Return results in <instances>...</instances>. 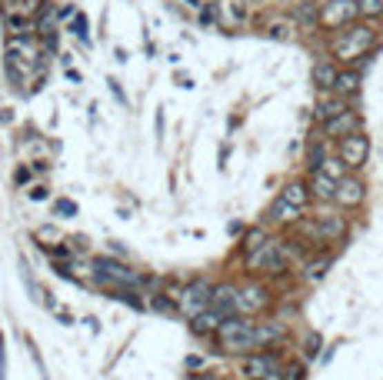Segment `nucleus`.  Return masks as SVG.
I'll return each instance as SVG.
<instances>
[{"label": "nucleus", "mask_w": 383, "mask_h": 380, "mask_svg": "<svg viewBox=\"0 0 383 380\" xmlns=\"http://www.w3.org/2000/svg\"><path fill=\"white\" fill-rule=\"evenodd\" d=\"M217 343H220L224 354H247L253 347H260V343H257V334H253V323H250L247 317H237V314L220 323Z\"/></svg>", "instance_id": "obj_1"}, {"label": "nucleus", "mask_w": 383, "mask_h": 380, "mask_svg": "<svg viewBox=\"0 0 383 380\" xmlns=\"http://www.w3.org/2000/svg\"><path fill=\"white\" fill-rule=\"evenodd\" d=\"M377 34L370 27H346L340 30V37L333 40V54L340 60H357V57H370L366 50L373 47Z\"/></svg>", "instance_id": "obj_2"}, {"label": "nucleus", "mask_w": 383, "mask_h": 380, "mask_svg": "<svg viewBox=\"0 0 383 380\" xmlns=\"http://www.w3.org/2000/svg\"><path fill=\"white\" fill-rule=\"evenodd\" d=\"M210 294H213V287L207 284V281H190V284L180 290V297H173V301L180 307V314L200 317V314L210 307Z\"/></svg>", "instance_id": "obj_3"}, {"label": "nucleus", "mask_w": 383, "mask_h": 380, "mask_svg": "<svg viewBox=\"0 0 383 380\" xmlns=\"http://www.w3.org/2000/svg\"><path fill=\"white\" fill-rule=\"evenodd\" d=\"M244 377L250 380H280L284 377V363L277 354L270 350H260V354H250L244 361Z\"/></svg>", "instance_id": "obj_4"}, {"label": "nucleus", "mask_w": 383, "mask_h": 380, "mask_svg": "<svg viewBox=\"0 0 383 380\" xmlns=\"http://www.w3.org/2000/svg\"><path fill=\"white\" fill-rule=\"evenodd\" d=\"M353 17H360V3L357 0H326L320 7V27H326V30H340Z\"/></svg>", "instance_id": "obj_5"}, {"label": "nucleus", "mask_w": 383, "mask_h": 380, "mask_svg": "<svg viewBox=\"0 0 383 380\" xmlns=\"http://www.w3.org/2000/svg\"><path fill=\"white\" fill-rule=\"evenodd\" d=\"M337 157L344 160L350 171H360V167L366 164V157H370V137H366L364 131L344 137V140H340V151H337Z\"/></svg>", "instance_id": "obj_6"}, {"label": "nucleus", "mask_w": 383, "mask_h": 380, "mask_svg": "<svg viewBox=\"0 0 383 380\" xmlns=\"http://www.w3.org/2000/svg\"><path fill=\"white\" fill-rule=\"evenodd\" d=\"M94 274H97V281H100V284H107V287L140 284L134 270H127V267L120 264V260H114V257H97V260H94Z\"/></svg>", "instance_id": "obj_7"}, {"label": "nucleus", "mask_w": 383, "mask_h": 380, "mask_svg": "<svg viewBox=\"0 0 383 380\" xmlns=\"http://www.w3.org/2000/svg\"><path fill=\"white\" fill-rule=\"evenodd\" d=\"M284 264H287V257H284V247H280L277 240H267L257 254H250V257H247L250 270H257V267H260V270H273V274H277V270H284Z\"/></svg>", "instance_id": "obj_8"}, {"label": "nucleus", "mask_w": 383, "mask_h": 380, "mask_svg": "<svg viewBox=\"0 0 383 380\" xmlns=\"http://www.w3.org/2000/svg\"><path fill=\"white\" fill-rule=\"evenodd\" d=\"M360 114L357 111H344V114H337L333 120H326L324 124V133L326 137H333V140H344V137H350V133L360 131Z\"/></svg>", "instance_id": "obj_9"}, {"label": "nucleus", "mask_w": 383, "mask_h": 380, "mask_svg": "<svg viewBox=\"0 0 383 380\" xmlns=\"http://www.w3.org/2000/svg\"><path fill=\"white\" fill-rule=\"evenodd\" d=\"M366 200V184L360 177H344L337 184V204L340 207H360Z\"/></svg>", "instance_id": "obj_10"}, {"label": "nucleus", "mask_w": 383, "mask_h": 380, "mask_svg": "<svg viewBox=\"0 0 383 380\" xmlns=\"http://www.w3.org/2000/svg\"><path fill=\"white\" fill-rule=\"evenodd\" d=\"M210 307L213 310H220L224 317H233L237 310H240V290L230 284H217L210 294Z\"/></svg>", "instance_id": "obj_11"}, {"label": "nucleus", "mask_w": 383, "mask_h": 380, "mask_svg": "<svg viewBox=\"0 0 383 380\" xmlns=\"http://www.w3.org/2000/svg\"><path fill=\"white\" fill-rule=\"evenodd\" d=\"M217 14H220L224 23L240 27V23L247 20V7H244V0H217Z\"/></svg>", "instance_id": "obj_12"}, {"label": "nucleus", "mask_w": 383, "mask_h": 380, "mask_svg": "<svg viewBox=\"0 0 383 380\" xmlns=\"http://www.w3.org/2000/svg\"><path fill=\"white\" fill-rule=\"evenodd\" d=\"M313 234H317L320 240H340L346 234V220L344 217H320L317 227H313Z\"/></svg>", "instance_id": "obj_13"}, {"label": "nucleus", "mask_w": 383, "mask_h": 380, "mask_svg": "<svg viewBox=\"0 0 383 380\" xmlns=\"http://www.w3.org/2000/svg\"><path fill=\"white\" fill-rule=\"evenodd\" d=\"M313 87L317 91H333L337 87V77H340V70L330 64V60H324V64H313Z\"/></svg>", "instance_id": "obj_14"}, {"label": "nucleus", "mask_w": 383, "mask_h": 380, "mask_svg": "<svg viewBox=\"0 0 383 380\" xmlns=\"http://www.w3.org/2000/svg\"><path fill=\"white\" fill-rule=\"evenodd\" d=\"M260 307H267V290L257 284L244 287V290H240V310H244V314H257Z\"/></svg>", "instance_id": "obj_15"}, {"label": "nucleus", "mask_w": 383, "mask_h": 380, "mask_svg": "<svg viewBox=\"0 0 383 380\" xmlns=\"http://www.w3.org/2000/svg\"><path fill=\"white\" fill-rule=\"evenodd\" d=\"M284 200H287L290 207H297V210H304L306 204H310V197H313V190L306 187L304 180H293V184H287V190L280 193Z\"/></svg>", "instance_id": "obj_16"}, {"label": "nucleus", "mask_w": 383, "mask_h": 380, "mask_svg": "<svg viewBox=\"0 0 383 380\" xmlns=\"http://www.w3.org/2000/svg\"><path fill=\"white\" fill-rule=\"evenodd\" d=\"M310 190H313V197H320V200H337V180H333V177H326L324 171L313 173Z\"/></svg>", "instance_id": "obj_17"}, {"label": "nucleus", "mask_w": 383, "mask_h": 380, "mask_svg": "<svg viewBox=\"0 0 383 380\" xmlns=\"http://www.w3.org/2000/svg\"><path fill=\"white\" fill-rule=\"evenodd\" d=\"M224 321H227V317H224L220 310L207 307L200 317H193V330H197V334H210V330H220V323H224Z\"/></svg>", "instance_id": "obj_18"}, {"label": "nucleus", "mask_w": 383, "mask_h": 380, "mask_svg": "<svg viewBox=\"0 0 383 380\" xmlns=\"http://www.w3.org/2000/svg\"><path fill=\"white\" fill-rule=\"evenodd\" d=\"M357 91H360V70H340L333 94L337 97H353Z\"/></svg>", "instance_id": "obj_19"}, {"label": "nucleus", "mask_w": 383, "mask_h": 380, "mask_svg": "<svg viewBox=\"0 0 383 380\" xmlns=\"http://www.w3.org/2000/svg\"><path fill=\"white\" fill-rule=\"evenodd\" d=\"M297 213H300V210H297V207H290L284 197H277V200L270 204V213H267V217H270V220H277V224H284V220H293Z\"/></svg>", "instance_id": "obj_20"}, {"label": "nucleus", "mask_w": 383, "mask_h": 380, "mask_svg": "<svg viewBox=\"0 0 383 380\" xmlns=\"http://www.w3.org/2000/svg\"><path fill=\"white\" fill-rule=\"evenodd\" d=\"M346 111V104H344V97H333V100H320V107H317V120H333L337 114H344Z\"/></svg>", "instance_id": "obj_21"}, {"label": "nucleus", "mask_w": 383, "mask_h": 380, "mask_svg": "<svg viewBox=\"0 0 383 380\" xmlns=\"http://www.w3.org/2000/svg\"><path fill=\"white\" fill-rule=\"evenodd\" d=\"M253 334H257V343L264 347V343L284 337V323H260V327H253Z\"/></svg>", "instance_id": "obj_22"}, {"label": "nucleus", "mask_w": 383, "mask_h": 380, "mask_svg": "<svg viewBox=\"0 0 383 380\" xmlns=\"http://www.w3.org/2000/svg\"><path fill=\"white\" fill-rule=\"evenodd\" d=\"M320 171H324L326 177H333V180L340 184V180L346 177V171H350V167H346V164L340 160V157H330V160H324V167H320Z\"/></svg>", "instance_id": "obj_23"}, {"label": "nucleus", "mask_w": 383, "mask_h": 380, "mask_svg": "<svg viewBox=\"0 0 383 380\" xmlns=\"http://www.w3.org/2000/svg\"><path fill=\"white\" fill-rule=\"evenodd\" d=\"M264 244H267V234H264V230H250L247 237H244V244H240V247H244V254H257V250L264 247Z\"/></svg>", "instance_id": "obj_24"}, {"label": "nucleus", "mask_w": 383, "mask_h": 380, "mask_svg": "<svg viewBox=\"0 0 383 380\" xmlns=\"http://www.w3.org/2000/svg\"><path fill=\"white\" fill-rule=\"evenodd\" d=\"M330 264H333V257H330V254L317 257V260H310V264H306V277H310V281H320V277L326 274V267H330Z\"/></svg>", "instance_id": "obj_25"}, {"label": "nucleus", "mask_w": 383, "mask_h": 380, "mask_svg": "<svg viewBox=\"0 0 383 380\" xmlns=\"http://www.w3.org/2000/svg\"><path fill=\"white\" fill-rule=\"evenodd\" d=\"M360 17H383V0H357Z\"/></svg>", "instance_id": "obj_26"}, {"label": "nucleus", "mask_w": 383, "mask_h": 380, "mask_svg": "<svg viewBox=\"0 0 383 380\" xmlns=\"http://www.w3.org/2000/svg\"><path fill=\"white\" fill-rule=\"evenodd\" d=\"M114 297H117V301H124V304L137 307V310H144V301H137V294H134V290H124V284H117Z\"/></svg>", "instance_id": "obj_27"}, {"label": "nucleus", "mask_w": 383, "mask_h": 380, "mask_svg": "<svg viewBox=\"0 0 383 380\" xmlns=\"http://www.w3.org/2000/svg\"><path fill=\"white\" fill-rule=\"evenodd\" d=\"M150 307L157 310V314H173V310H180V307H173L170 297H164V294H153V297H150Z\"/></svg>", "instance_id": "obj_28"}, {"label": "nucleus", "mask_w": 383, "mask_h": 380, "mask_svg": "<svg viewBox=\"0 0 383 380\" xmlns=\"http://www.w3.org/2000/svg\"><path fill=\"white\" fill-rule=\"evenodd\" d=\"M297 17L304 20V23H313V20H317V23H320V14H317V10H313V7H310V0H304V3H300V7H297Z\"/></svg>", "instance_id": "obj_29"}, {"label": "nucleus", "mask_w": 383, "mask_h": 380, "mask_svg": "<svg viewBox=\"0 0 383 380\" xmlns=\"http://www.w3.org/2000/svg\"><path fill=\"white\" fill-rule=\"evenodd\" d=\"M70 30H74L80 40H87V17H84V14H74V23H70Z\"/></svg>", "instance_id": "obj_30"}, {"label": "nucleus", "mask_w": 383, "mask_h": 380, "mask_svg": "<svg viewBox=\"0 0 383 380\" xmlns=\"http://www.w3.org/2000/svg\"><path fill=\"white\" fill-rule=\"evenodd\" d=\"M54 210H57L60 217H77V204H74V200H57Z\"/></svg>", "instance_id": "obj_31"}, {"label": "nucleus", "mask_w": 383, "mask_h": 380, "mask_svg": "<svg viewBox=\"0 0 383 380\" xmlns=\"http://www.w3.org/2000/svg\"><path fill=\"white\" fill-rule=\"evenodd\" d=\"M213 20H217V3H210V7H204V10H200V23H204V27L213 23Z\"/></svg>", "instance_id": "obj_32"}, {"label": "nucleus", "mask_w": 383, "mask_h": 380, "mask_svg": "<svg viewBox=\"0 0 383 380\" xmlns=\"http://www.w3.org/2000/svg\"><path fill=\"white\" fill-rule=\"evenodd\" d=\"M0 380H7V347H3V334H0Z\"/></svg>", "instance_id": "obj_33"}, {"label": "nucleus", "mask_w": 383, "mask_h": 380, "mask_svg": "<svg viewBox=\"0 0 383 380\" xmlns=\"http://www.w3.org/2000/svg\"><path fill=\"white\" fill-rule=\"evenodd\" d=\"M30 173H34L30 167H17V171H14V184H17V187H20V184H27V180H30Z\"/></svg>", "instance_id": "obj_34"}, {"label": "nucleus", "mask_w": 383, "mask_h": 380, "mask_svg": "<svg viewBox=\"0 0 383 380\" xmlns=\"http://www.w3.org/2000/svg\"><path fill=\"white\" fill-rule=\"evenodd\" d=\"M110 94L117 97V104H120V107H127V97H124V91L117 87V80H110Z\"/></svg>", "instance_id": "obj_35"}, {"label": "nucleus", "mask_w": 383, "mask_h": 380, "mask_svg": "<svg viewBox=\"0 0 383 380\" xmlns=\"http://www.w3.org/2000/svg\"><path fill=\"white\" fill-rule=\"evenodd\" d=\"M270 37H273V40H287L290 34L284 30V27H270Z\"/></svg>", "instance_id": "obj_36"}, {"label": "nucleus", "mask_w": 383, "mask_h": 380, "mask_svg": "<svg viewBox=\"0 0 383 380\" xmlns=\"http://www.w3.org/2000/svg\"><path fill=\"white\" fill-rule=\"evenodd\" d=\"M30 200H47V187H34L30 190Z\"/></svg>", "instance_id": "obj_37"}]
</instances>
